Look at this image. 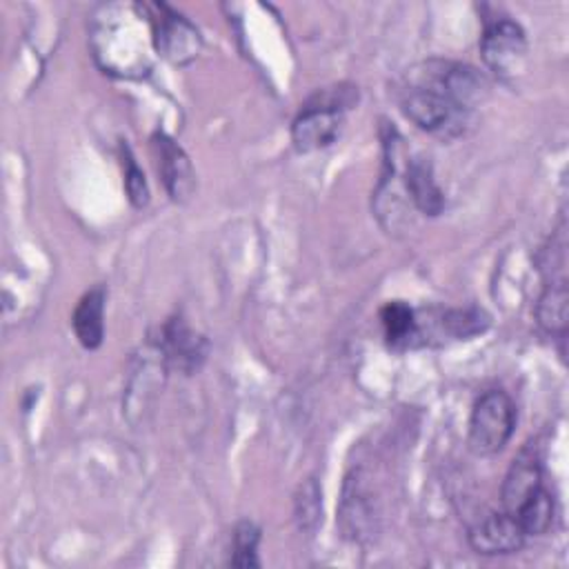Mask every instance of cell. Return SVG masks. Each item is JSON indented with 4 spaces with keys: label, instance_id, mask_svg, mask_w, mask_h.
<instances>
[{
    "label": "cell",
    "instance_id": "1",
    "mask_svg": "<svg viewBox=\"0 0 569 569\" xmlns=\"http://www.w3.org/2000/svg\"><path fill=\"white\" fill-rule=\"evenodd\" d=\"M487 98L485 73L467 62L440 58L407 69L398 89L400 111L416 127L442 140L467 133Z\"/></svg>",
    "mask_w": 569,
    "mask_h": 569
},
{
    "label": "cell",
    "instance_id": "2",
    "mask_svg": "<svg viewBox=\"0 0 569 569\" xmlns=\"http://www.w3.org/2000/svg\"><path fill=\"white\" fill-rule=\"evenodd\" d=\"M91 24V44L98 62L109 73L142 76L151 67L156 49L153 24L147 4H102Z\"/></svg>",
    "mask_w": 569,
    "mask_h": 569
},
{
    "label": "cell",
    "instance_id": "3",
    "mask_svg": "<svg viewBox=\"0 0 569 569\" xmlns=\"http://www.w3.org/2000/svg\"><path fill=\"white\" fill-rule=\"evenodd\" d=\"M358 100L353 84H336L318 89L300 109L291 124V140L298 151H316L329 147L342 129L345 111Z\"/></svg>",
    "mask_w": 569,
    "mask_h": 569
},
{
    "label": "cell",
    "instance_id": "4",
    "mask_svg": "<svg viewBox=\"0 0 569 569\" xmlns=\"http://www.w3.org/2000/svg\"><path fill=\"white\" fill-rule=\"evenodd\" d=\"M516 427L513 400L502 389L485 391L469 416V447L478 456L500 451Z\"/></svg>",
    "mask_w": 569,
    "mask_h": 569
},
{
    "label": "cell",
    "instance_id": "5",
    "mask_svg": "<svg viewBox=\"0 0 569 569\" xmlns=\"http://www.w3.org/2000/svg\"><path fill=\"white\" fill-rule=\"evenodd\" d=\"M480 56L493 76L502 80L516 78L527 60V38L522 27L509 18L489 22L480 38Z\"/></svg>",
    "mask_w": 569,
    "mask_h": 569
},
{
    "label": "cell",
    "instance_id": "6",
    "mask_svg": "<svg viewBox=\"0 0 569 569\" xmlns=\"http://www.w3.org/2000/svg\"><path fill=\"white\" fill-rule=\"evenodd\" d=\"M147 9L153 24L156 51L176 64L193 60L202 47L198 29L167 4H147Z\"/></svg>",
    "mask_w": 569,
    "mask_h": 569
},
{
    "label": "cell",
    "instance_id": "7",
    "mask_svg": "<svg viewBox=\"0 0 569 569\" xmlns=\"http://www.w3.org/2000/svg\"><path fill=\"white\" fill-rule=\"evenodd\" d=\"M156 351L162 362L182 373H193L200 369L209 353V342L204 336L196 333L182 318H169L156 342Z\"/></svg>",
    "mask_w": 569,
    "mask_h": 569
},
{
    "label": "cell",
    "instance_id": "8",
    "mask_svg": "<svg viewBox=\"0 0 569 569\" xmlns=\"http://www.w3.org/2000/svg\"><path fill=\"white\" fill-rule=\"evenodd\" d=\"M467 540L480 556H507L522 549L527 533L518 525L516 516L507 511H489L469 527Z\"/></svg>",
    "mask_w": 569,
    "mask_h": 569
},
{
    "label": "cell",
    "instance_id": "9",
    "mask_svg": "<svg viewBox=\"0 0 569 569\" xmlns=\"http://www.w3.org/2000/svg\"><path fill=\"white\" fill-rule=\"evenodd\" d=\"M151 149L167 193L171 196V200L184 202L196 187V173L187 153L180 149L176 140H171L164 133L151 136Z\"/></svg>",
    "mask_w": 569,
    "mask_h": 569
},
{
    "label": "cell",
    "instance_id": "10",
    "mask_svg": "<svg viewBox=\"0 0 569 569\" xmlns=\"http://www.w3.org/2000/svg\"><path fill=\"white\" fill-rule=\"evenodd\" d=\"M542 487V469H540V456L533 445H527L520 449V453L511 460L509 471L502 482L500 502L502 511L516 513L520 505Z\"/></svg>",
    "mask_w": 569,
    "mask_h": 569
},
{
    "label": "cell",
    "instance_id": "11",
    "mask_svg": "<svg viewBox=\"0 0 569 569\" xmlns=\"http://www.w3.org/2000/svg\"><path fill=\"white\" fill-rule=\"evenodd\" d=\"M373 496L360 478V471H356V476H349L345 482V493L340 502V527L351 540H362L365 536L373 533Z\"/></svg>",
    "mask_w": 569,
    "mask_h": 569
},
{
    "label": "cell",
    "instance_id": "12",
    "mask_svg": "<svg viewBox=\"0 0 569 569\" xmlns=\"http://www.w3.org/2000/svg\"><path fill=\"white\" fill-rule=\"evenodd\" d=\"M402 182L411 204L425 216H438L445 209V196L433 178V169L429 158L413 156L407 158V167L402 173Z\"/></svg>",
    "mask_w": 569,
    "mask_h": 569
},
{
    "label": "cell",
    "instance_id": "13",
    "mask_svg": "<svg viewBox=\"0 0 569 569\" xmlns=\"http://www.w3.org/2000/svg\"><path fill=\"white\" fill-rule=\"evenodd\" d=\"M536 322L538 327L549 333L565 338L567 322H569V291H567V276L545 278L542 293L536 302Z\"/></svg>",
    "mask_w": 569,
    "mask_h": 569
},
{
    "label": "cell",
    "instance_id": "14",
    "mask_svg": "<svg viewBox=\"0 0 569 569\" xmlns=\"http://www.w3.org/2000/svg\"><path fill=\"white\" fill-rule=\"evenodd\" d=\"M71 325L78 342L84 349L100 347L104 338V289L102 287H93L80 298L71 316Z\"/></svg>",
    "mask_w": 569,
    "mask_h": 569
},
{
    "label": "cell",
    "instance_id": "15",
    "mask_svg": "<svg viewBox=\"0 0 569 569\" xmlns=\"http://www.w3.org/2000/svg\"><path fill=\"white\" fill-rule=\"evenodd\" d=\"M380 322L385 329V338L393 349H407L413 345L416 333V311L402 302L391 300L380 309Z\"/></svg>",
    "mask_w": 569,
    "mask_h": 569
},
{
    "label": "cell",
    "instance_id": "16",
    "mask_svg": "<svg viewBox=\"0 0 569 569\" xmlns=\"http://www.w3.org/2000/svg\"><path fill=\"white\" fill-rule=\"evenodd\" d=\"M513 516L527 536H542L551 529L556 518L553 496L545 487H540L520 505Z\"/></svg>",
    "mask_w": 569,
    "mask_h": 569
},
{
    "label": "cell",
    "instance_id": "17",
    "mask_svg": "<svg viewBox=\"0 0 569 569\" xmlns=\"http://www.w3.org/2000/svg\"><path fill=\"white\" fill-rule=\"evenodd\" d=\"M293 518L298 529L305 533H313L322 522V491L316 478H307L300 482L296 498H293Z\"/></svg>",
    "mask_w": 569,
    "mask_h": 569
},
{
    "label": "cell",
    "instance_id": "18",
    "mask_svg": "<svg viewBox=\"0 0 569 569\" xmlns=\"http://www.w3.org/2000/svg\"><path fill=\"white\" fill-rule=\"evenodd\" d=\"M258 542H260V529L251 520H240L233 529V553L229 565L242 567V569L260 567Z\"/></svg>",
    "mask_w": 569,
    "mask_h": 569
},
{
    "label": "cell",
    "instance_id": "19",
    "mask_svg": "<svg viewBox=\"0 0 569 569\" xmlns=\"http://www.w3.org/2000/svg\"><path fill=\"white\" fill-rule=\"evenodd\" d=\"M124 189H127V196L133 207L140 209L149 202V187H147L144 173L140 171V167L136 164V160L127 147H124Z\"/></svg>",
    "mask_w": 569,
    "mask_h": 569
}]
</instances>
